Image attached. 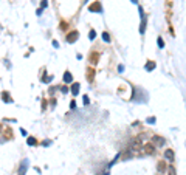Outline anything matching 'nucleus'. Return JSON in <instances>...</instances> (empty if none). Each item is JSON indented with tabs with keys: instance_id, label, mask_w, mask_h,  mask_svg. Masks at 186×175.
Masks as SVG:
<instances>
[{
	"instance_id": "7",
	"label": "nucleus",
	"mask_w": 186,
	"mask_h": 175,
	"mask_svg": "<svg viewBox=\"0 0 186 175\" xmlns=\"http://www.w3.org/2000/svg\"><path fill=\"white\" fill-rule=\"evenodd\" d=\"M93 79H95V70H93V67H89L87 68V81L89 82H93Z\"/></svg>"
},
{
	"instance_id": "9",
	"label": "nucleus",
	"mask_w": 186,
	"mask_h": 175,
	"mask_svg": "<svg viewBox=\"0 0 186 175\" xmlns=\"http://www.w3.org/2000/svg\"><path fill=\"white\" fill-rule=\"evenodd\" d=\"M165 158H166V160H169L171 163H172V161H174V158H175L174 152H172L171 149H167V150H165Z\"/></svg>"
},
{
	"instance_id": "8",
	"label": "nucleus",
	"mask_w": 186,
	"mask_h": 175,
	"mask_svg": "<svg viewBox=\"0 0 186 175\" xmlns=\"http://www.w3.org/2000/svg\"><path fill=\"white\" fill-rule=\"evenodd\" d=\"M98 59H99V53H92V54H90V57H89L90 64H93V65L98 64Z\"/></svg>"
},
{
	"instance_id": "23",
	"label": "nucleus",
	"mask_w": 186,
	"mask_h": 175,
	"mask_svg": "<svg viewBox=\"0 0 186 175\" xmlns=\"http://www.w3.org/2000/svg\"><path fill=\"white\" fill-rule=\"evenodd\" d=\"M129 156H132V154H130V150H127V152H126V154L122 155V158H124V160H127Z\"/></svg>"
},
{
	"instance_id": "13",
	"label": "nucleus",
	"mask_w": 186,
	"mask_h": 175,
	"mask_svg": "<svg viewBox=\"0 0 186 175\" xmlns=\"http://www.w3.org/2000/svg\"><path fill=\"white\" fill-rule=\"evenodd\" d=\"M71 93H73L75 96L79 93V84H78V82H73V84H71Z\"/></svg>"
},
{
	"instance_id": "27",
	"label": "nucleus",
	"mask_w": 186,
	"mask_h": 175,
	"mask_svg": "<svg viewBox=\"0 0 186 175\" xmlns=\"http://www.w3.org/2000/svg\"><path fill=\"white\" fill-rule=\"evenodd\" d=\"M40 8H47V2H45V0H44L42 3H40Z\"/></svg>"
},
{
	"instance_id": "17",
	"label": "nucleus",
	"mask_w": 186,
	"mask_h": 175,
	"mask_svg": "<svg viewBox=\"0 0 186 175\" xmlns=\"http://www.w3.org/2000/svg\"><path fill=\"white\" fill-rule=\"evenodd\" d=\"M102 40H104V42H107V43H109V42H110V40H112V39H110V34L104 31V33H102Z\"/></svg>"
},
{
	"instance_id": "29",
	"label": "nucleus",
	"mask_w": 186,
	"mask_h": 175,
	"mask_svg": "<svg viewBox=\"0 0 186 175\" xmlns=\"http://www.w3.org/2000/svg\"><path fill=\"white\" fill-rule=\"evenodd\" d=\"M82 3H87V0H84V2H82Z\"/></svg>"
},
{
	"instance_id": "6",
	"label": "nucleus",
	"mask_w": 186,
	"mask_h": 175,
	"mask_svg": "<svg viewBox=\"0 0 186 175\" xmlns=\"http://www.w3.org/2000/svg\"><path fill=\"white\" fill-rule=\"evenodd\" d=\"M152 144L154 146H165V138H161L160 135H154V138H152Z\"/></svg>"
},
{
	"instance_id": "30",
	"label": "nucleus",
	"mask_w": 186,
	"mask_h": 175,
	"mask_svg": "<svg viewBox=\"0 0 186 175\" xmlns=\"http://www.w3.org/2000/svg\"><path fill=\"white\" fill-rule=\"evenodd\" d=\"M104 175H109V172H106V174H104Z\"/></svg>"
},
{
	"instance_id": "28",
	"label": "nucleus",
	"mask_w": 186,
	"mask_h": 175,
	"mask_svg": "<svg viewBox=\"0 0 186 175\" xmlns=\"http://www.w3.org/2000/svg\"><path fill=\"white\" fill-rule=\"evenodd\" d=\"M132 2H133V3H138V2H137V0H132Z\"/></svg>"
},
{
	"instance_id": "18",
	"label": "nucleus",
	"mask_w": 186,
	"mask_h": 175,
	"mask_svg": "<svg viewBox=\"0 0 186 175\" xmlns=\"http://www.w3.org/2000/svg\"><path fill=\"white\" fill-rule=\"evenodd\" d=\"M5 138H6V140H11V138H12V132H11L10 127L5 130Z\"/></svg>"
},
{
	"instance_id": "21",
	"label": "nucleus",
	"mask_w": 186,
	"mask_h": 175,
	"mask_svg": "<svg viewBox=\"0 0 186 175\" xmlns=\"http://www.w3.org/2000/svg\"><path fill=\"white\" fill-rule=\"evenodd\" d=\"M95 37H96V31H95V30H90V33H89V39H90V40H93Z\"/></svg>"
},
{
	"instance_id": "10",
	"label": "nucleus",
	"mask_w": 186,
	"mask_h": 175,
	"mask_svg": "<svg viewBox=\"0 0 186 175\" xmlns=\"http://www.w3.org/2000/svg\"><path fill=\"white\" fill-rule=\"evenodd\" d=\"M146 25H147V19H146V16H144L141 19V25H140V33L141 34L146 33Z\"/></svg>"
},
{
	"instance_id": "22",
	"label": "nucleus",
	"mask_w": 186,
	"mask_h": 175,
	"mask_svg": "<svg viewBox=\"0 0 186 175\" xmlns=\"http://www.w3.org/2000/svg\"><path fill=\"white\" fill-rule=\"evenodd\" d=\"M155 121H157V119L154 118V116H151V118H147V119H146V123H147V124H155Z\"/></svg>"
},
{
	"instance_id": "24",
	"label": "nucleus",
	"mask_w": 186,
	"mask_h": 175,
	"mask_svg": "<svg viewBox=\"0 0 186 175\" xmlns=\"http://www.w3.org/2000/svg\"><path fill=\"white\" fill-rule=\"evenodd\" d=\"M82 99H84V104H85V105H87L89 102H90V99H89V96H87V95H84V96H82Z\"/></svg>"
},
{
	"instance_id": "26",
	"label": "nucleus",
	"mask_w": 186,
	"mask_h": 175,
	"mask_svg": "<svg viewBox=\"0 0 186 175\" xmlns=\"http://www.w3.org/2000/svg\"><path fill=\"white\" fill-rule=\"evenodd\" d=\"M61 28H62V30L67 28V23H65V22H61Z\"/></svg>"
},
{
	"instance_id": "12",
	"label": "nucleus",
	"mask_w": 186,
	"mask_h": 175,
	"mask_svg": "<svg viewBox=\"0 0 186 175\" xmlns=\"http://www.w3.org/2000/svg\"><path fill=\"white\" fill-rule=\"evenodd\" d=\"M155 67H157V64L154 61H147L146 62V71H152V70H155Z\"/></svg>"
},
{
	"instance_id": "11",
	"label": "nucleus",
	"mask_w": 186,
	"mask_h": 175,
	"mask_svg": "<svg viewBox=\"0 0 186 175\" xmlns=\"http://www.w3.org/2000/svg\"><path fill=\"white\" fill-rule=\"evenodd\" d=\"M2 99H3V102H8V104L12 102V98L10 96V93H6V92H2Z\"/></svg>"
},
{
	"instance_id": "3",
	"label": "nucleus",
	"mask_w": 186,
	"mask_h": 175,
	"mask_svg": "<svg viewBox=\"0 0 186 175\" xmlns=\"http://www.w3.org/2000/svg\"><path fill=\"white\" fill-rule=\"evenodd\" d=\"M78 37H79V33H78V31L75 30V31H70V33L67 34L65 40H67V42H68V43H75L76 40H78Z\"/></svg>"
},
{
	"instance_id": "25",
	"label": "nucleus",
	"mask_w": 186,
	"mask_h": 175,
	"mask_svg": "<svg viewBox=\"0 0 186 175\" xmlns=\"http://www.w3.org/2000/svg\"><path fill=\"white\" fill-rule=\"evenodd\" d=\"M51 79H53V76H47V78H42V81H44V82H50Z\"/></svg>"
},
{
	"instance_id": "4",
	"label": "nucleus",
	"mask_w": 186,
	"mask_h": 175,
	"mask_svg": "<svg viewBox=\"0 0 186 175\" xmlns=\"http://www.w3.org/2000/svg\"><path fill=\"white\" fill-rule=\"evenodd\" d=\"M26 169H28V160H22V163L19 166V170H17V174L19 175H25L26 174Z\"/></svg>"
},
{
	"instance_id": "15",
	"label": "nucleus",
	"mask_w": 186,
	"mask_h": 175,
	"mask_svg": "<svg viewBox=\"0 0 186 175\" xmlns=\"http://www.w3.org/2000/svg\"><path fill=\"white\" fill-rule=\"evenodd\" d=\"M166 169H167L166 163L165 161H160V163H158V170H160V172H166Z\"/></svg>"
},
{
	"instance_id": "1",
	"label": "nucleus",
	"mask_w": 186,
	"mask_h": 175,
	"mask_svg": "<svg viewBox=\"0 0 186 175\" xmlns=\"http://www.w3.org/2000/svg\"><path fill=\"white\" fill-rule=\"evenodd\" d=\"M143 147V135H138L133 138V141L130 143V149L129 150H140Z\"/></svg>"
},
{
	"instance_id": "20",
	"label": "nucleus",
	"mask_w": 186,
	"mask_h": 175,
	"mask_svg": "<svg viewBox=\"0 0 186 175\" xmlns=\"http://www.w3.org/2000/svg\"><path fill=\"white\" fill-rule=\"evenodd\" d=\"M157 43H158V48H165V40H163L161 37L157 39Z\"/></svg>"
},
{
	"instance_id": "5",
	"label": "nucleus",
	"mask_w": 186,
	"mask_h": 175,
	"mask_svg": "<svg viewBox=\"0 0 186 175\" xmlns=\"http://www.w3.org/2000/svg\"><path fill=\"white\" fill-rule=\"evenodd\" d=\"M141 149L144 150V154H147V155H152L154 152H155V146L152 144V143H147V144H144Z\"/></svg>"
},
{
	"instance_id": "16",
	"label": "nucleus",
	"mask_w": 186,
	"mask_h": 175,
	"mask_svg": "<svg viewBox=\"0 0 186 175\" xmlns=\"http://www.w3.org/2000/svg\"><path fill=\"white\" fill-rule=\"evenodd\" d=\"M166 170H167V175H177V170H175L174 166H169Z\"/></svg>"
},
{
	"instance_id": "31",
	"label": "nucleus",
	"mask_w": 186,
	"mask_h": 175,
	"mask_svg": "<svg viewBox=\"0 0 186 175\" xmlns=\"http://www.w3.org/2000/svg\"><path fill=\"white\" fill-rule=\"evenodd\" d=\"M0 129H2V124H0Z\"/></svg>"
},
{
	"instance_id": "14",
	"label": "nucleus",
	"mask_w": 186,
	"mask_h": 175,
	"mask_svg": "<svg viewBox=\"0 0 186 175\" xmlns=\"http://www.w3.org/2000/svg\"><path fill=\"white\" fill-rule=\"evenodd\" d=\"M64 81L65 82H71V81H73V74H71L70 71H65L64 73Z\"/></svg>"
},
{
	"instance_id": "19",
	"label": "nucleus",
	"mask_w": 186,
	"mask_h": 175,
	"mask_svg": "<svg viewBox=\"0 0 186 175\" xmlns=\"http://www.w3.org/2000/svg\"><path fill=\"white\" fill-rule=\"evenodd\" d=\"M26 143H28V144H30V146H36V144H37V141H36V140H34V138H33V136H30V138H28V140H26Z\"/></svg>"
},
{
	"instance_id": "2",
	"label": "nucleus",
	"mask_w": 186,
	"mask_h": 175,
	"mask_svg": "<svg viewBox=\"0 0 186 175\" xmlns=\"http://www.w3.org/2000/svg\"><path fill=\"white\" fill-rule=\"evenodd\" d=\"M89 11L90 12H98V14H101V12H102L101 2H93L92 5H89Z\"/></svg>"
}]
</instances>
